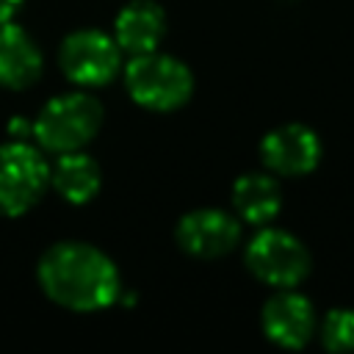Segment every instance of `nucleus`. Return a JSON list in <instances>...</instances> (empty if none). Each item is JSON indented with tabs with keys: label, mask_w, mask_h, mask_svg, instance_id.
<instances>
[{
	"label": "nucleus",
	"mask_w": 354,
	"mask_h": 354,
	"mask_svg": "<svg viewBox=\"0 0 354 354\" xmlns=\"http://www.w3.org/2000/svg\"><path fill=\"white\" fill-rule=\"evenodd\" d=\"M36 277L41 290L55 304L75 313L102 310L113 304L122 293V279L113 260L83 241L53 243L41 254Z\"/></svg>",
	"instance_id": "nucleus-1"
},
{
	"label": "nucleus",
	"mask_w": 354,
	"mask_h": 354,
	"mask_svg": "<svg viewBox=\"0 0 354 354\" xmlns=\"http://www.w3.org/2000/svg\"><path fill=\"white\" fill-rule=\"evenodd\" d=\"M102 124V105L88 91L53 97L33 122V138L47 152H75L88 144Z\"/></svg>",
	"instance_id": "nucleus-2"
},
{
	"label": "nucleus",
	"mask_w": 354,
	"mask_h": 354,
	"mask_svg": "<svg viewBox=\"0 0 354 354\" xmlns=\"http://www.w3.org/2000/svg\"><path fill=\"white\" fill-rule=\"evenodd\" d=\"M124 83L130 97L149 111H177L194 91L191 69L158 50L133 55L124 66Z\"/></svg>",
	"instance_id": "nucleus-3"
},
{
	"label": "nucleus",
	"mask_w": 354,
	"mask_h": 354,
	"mask_svg": "<svg viewBox=\"0 0 354 354\" xmlns=\"http://www.w3.org/2000/svg\"><path fill=\"white\" fill-rule=\"evenodd\" d=\"M50 183V166L44 155L28 141L0 144V213H28Z\"/></svg>",
	"instance_id": "nucleus-4"
},
{
	"label": "nucleus",
	"mask_w": 354,
	"mask_h": 354,
	"mask_svg": "<svg viewBox=\"0 0 354 354\" xmlns=\"http://www.w3.org/2000/svg\"><path fill=\"white\" fill-rule=\"evenodd\" d=\"M246 266L271 288H293L310 271V252L285 230H263L246 246Z\"/></svg>",
	"instance_id": "nucleus-5"
},
{
	"label": "nucleus",
	"mask_w": 354,
	"mask_h": 354,
	"mask_svg": "<svg viewBox=\"0 0 354 354\" xmlns=\"http://www.w3.org/2000/svg\"><path fill=\"white\" fill-rule=\"evenodd\" d=\"M58 64L77 86H102L122 66V47L97 28H83L61 41Z\"/></svg>",
	"instance_id": "nucleus-6"
},
{
	"label": "nucleus",
	"mask_w": 354,
	"mask_h": 354,
	"mask_svg": "<svg viewBox=\"0 0 354 354\" xmlns=\"http://www.w3.org/2000/svg\"><path fill=\"white\" fill-rule=\"evenodd\" d=\"M241 241V224L235 216L218 207H199L177 221V243L183 252L210 260L235 249Z\"/></svg>",
	"instance_id": "nucleus-7"
},
{
	"label": "nucleus",
	"mask_w": 354,
	"mask_h": 354,
	"mask_svg": "<svg viewBox=\"0 0 354 354\" xmlns=\"http://www.w3.org/2000/svg\"><path fill=\"white\" fill-rule=\"evenodd\" d=\"M260 155L274 174L299 177L313 171L321 160V141L304 124H282L263 138Z\"/></svg>",
	"instance_id": "nucleus-8"
},
{
	"label": "nucleus",
	"mask_w": 354,
	"mask_h": 354,
	"mask_svg": "<svg viewBox=\"0 0 354 354\" xmlns=\"http://www.w3.org/2000/svg\"><path fill=\"white\" fill-rule=\"evenodd\" d=\"M263 332L277 346L299 348L315 332V310L301 293L282 290L271 296L263 307Z\"/></svg>",
	"instance_id": "nucleus-9"
},
{
	"label": "nucleus",
	"mask_w": 354,
	"mask_h": 354,
	"mask_svg": "<svg viewBox=\"0 0 354 354\" xmlns=\"http://www.w3.org/2000/svg\"><path fill=\"white\" fill-rule=\"evenodd\" d=\"M166 33V14L152 0H130L113 22V39L122 47V53L141 55L158 50L160 39Z\"/></svg>",
	"instance_id": "nucleus-10"
},
{
	"label": "nucleus",
	"mask_w": 354,
	"mask_h": 354,
	"mask_svg": "<svg viewBox=\"0 0 354 354\" xmlns=\"http://www.w3.org/2000/svg\"><path fill=\"white\" fill-rule=\"evenodd\" d=\"M41 75V53L28 30L19 25L0 22V86L28 88Z\"/></svg>",
	"instance_id": "nucleus-11"
},
{
	"label": "nucleus",
	"mask_w": 354,
	"mask_h": 354,
	"mask_svg": "<svg viewBox=\"0 0 354 354\" xmlns=\"http://www.w3.org/2000/svg\"><path fill=\"white\" fill-rule=\"evenodd\" d=\"M50 183L66 202L83 205V202L97 196L102 174H100V166H97L94 158L75 149V152H61L58 155L55 166L50 169Z\"/></svg>",
	"instance_id": "nucleus-12"
},
{
	"label": "nucleus",
	"mask_w": 354,
	"mask_h": 354,
	"mask_svg": "<svg viewBox=\"0 0 354 354\" xmlns=\"http://www.w3.org/2000/svg\"><path fill=\"white\" fill-rule=\"evenodd\" d=\"M232 205L238 210V216L249 224H266L279 213L282 205V194L279 185L271 174H243L235 180L232 185Z\"/></svg>",
	"instance_id": "nucleus-13"
},
{
	"label": "nucleus",
	"mask_w": 354,
	"mask_h": 354,
	"mask_svg": "<svg viewBox=\"0 0 354 354\" xmlns=\"http://www.w3.org/2000/svg\"><path fill=\"white\" fill-rule=\"evenodd\" d=\"M324 346L332 351H351L354 348V310H332L321 326Z\"/></svg>",
	"instance_id": "nucleus-14"
},
{
	"label": "nucleus",
	"mask_w": 354,
	"mask_h": 354,
	"mask_svg": "<svg viewBox=\"0 0 354 354\" xmlns=\"http://www.w3.org/2000/svg\"><path fill=\"white\" fill-rule=\"evenodd\" d=\"M25 0H0V22H8L14 19V14L22 8Z\"/></svg>",
	"instance_id": "nucleus-15"
},
{
	"label": "nucleus",
	"mask_w": 354,
	"mask_h": 354,
	"mask_svg": "<svg viewBox=\"0 0 354 354\" xmlns=\"http://www.w3.org/2000/svg\"><path fill=\"white\" fill-rule=\"evenodd\" d=\"M8 133H11L14 138H19V141H25V136H28V133H33V124L28 127V122H25V119H14V122L8 124Z\"/></svg>",
	"instance_id": "nucleus-16"
}]
</instances>
